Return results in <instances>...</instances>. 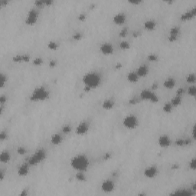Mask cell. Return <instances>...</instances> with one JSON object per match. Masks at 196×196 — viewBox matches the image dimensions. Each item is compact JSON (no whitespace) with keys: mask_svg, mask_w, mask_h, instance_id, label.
Masks as SVG:
<instances>
[{"mask_svg":"<svg viewBox=\"0 0 196 196\" xmlns=\"http://www.w3.org/2000/svg\"><path fill=\"white\" fill-rule=\"evenodd\" d=\"M176 84V79L172 77H169V78H167L163 82V87L166 89H172V88L175 87V86Z\"/></svg>","mask_w":196,"mask_h":196,"instance_id":"obj_20","label":"cell"},{"mask_svg":"<svg viewBox=\"0 0 196 196\" xmlns=\"http://www.w3.org/2000/svg\"><path fill=\"white\" fill-rule=\"evenodd\" d=\"M78 18H79V20H81V21L84 20V19L86 18V15L84 14V13H81V15H79Z\"/></svg>","mask_w":196,"mask_h":196,"instance_id":"obj_45","label":"cell"},{"mask_svg":"<svg viewBox=\"0 0 196 196\" xmlns=\"http://www.w3.org/2000/svg\"><path fill=\"white\" fill-rule=\"evenodd\" d=\"M75 179L78 182H85L86 176L84 175V172H77L75 174Z\"/></svg>","mask_w":196,"mask_h":196,"instance_id":"obj_28","label":"cell"},{"mask_svg":"<svg viewBox=\"0 0 196 196\" xmlns=\"http://www.w3.org/2000/svg\"><path fill=\"white\" fill-rule=\"evenodd\" d=\"M195 126L192 127V137H193V139H195Z\"/></svg>","mask_w":196,"mask_h":196,"instance_id":"obj_49","label":"cell"},{"mask_svg":"<svg viewBox=\"0 0 196 196\" xmlns=\"http://www.w3.org/2000/svg\"><path fill=\"white\" fill-rule=\"evenodd\" d=\"M71 130H72V127L69 124H66V125L61 127V131L64 134H69L71 132Z\"/></svg>","mask_w":196,"mask_h":196,"instance_id":"obj_33","label":"cell"},{"mask_svg":"<svg viewBox=\"0 0 196 196\" xmlns=\"http://www.w3.org/2000/svg\"><path fill=\"white\" fill-rule=\"evenodd\" d=\"M53 3V1L51 0H45V5H51Z\"/></svg>","mask_w":196,"mask_h":196,"instance_id":"obj_47","label":"cell"},{"mask_svg":"<svg viewBox=\"0 0 196 196\" xmlns=\"http://www.w3.org/2000/svg\"><path fill=\"white\" fill-rule=\"evenodd\" d=\"M15 62H28L30 61V57L28 55H18L12 58Z\"/></svg>","mask_w":196,"mask_h":196,"instance_id":"obj_24","label":"cell"},{"mask_svg":"<svg viewBox=\"0 0 196 196\" xmlns=\"http://www.w3.org/2000/svg\"><path fill=\"white\" fill-rule=\"evenodd\" d=\"M50 92L45 87L38 86L32 91L29 97V100L32 102H41L48 99Z\"/></svg>","mask_w":196,"mask_h":196,"instance_id":"obj_3","label":"cell"},{"mask_svg":"<svg viewBox=\"0 0 196 196\" xmlns=\"http://www.w3.org/2000/svg\"><path fill=\"white\" fill-rule=\"evenodd\" d=\"M196 81V77L195 74L194 73H191L189 74V75L186 77V82L188 84H189L190 85L191 84H195Z\"/></svg>","mask_w":196,"mask_h":196,"instance_id":"obj_29","label":"cell"},{"mask_svg":"<svg viewBox=\"0 0 196 196\" xmlns=\"http://www.w3.org/2000/svg\"><path fill=\"white\" fill-rule=\"evenodd\" d=\"M114 106H115V102L113 99H110V98L106 99L102 103V107L106 110H110L114 107Z\"/></svg>","mask_w":196,"mask_h":196,"instance_id":"obj_21","label":"cell"},{"mask_svg":"<svg viewBox=\"0 0 196 196\" xmlns=\"http://www.w3.org/2000/svg\"><path fill=\"white\" fill-rule=\"evenodd\" d=\"M136 72L139 78H145L146 76L148 75L149 72V68L146 64H141L137 68Z\"/></svg>","mask_w":196,"mask_h":196,"instance_id":"obj_17","label":"cell"},{"mask_svg":"<svg viewBox=\"0 0 196 196\" xmlns=\"http://www.w3.org/2000/svg\"><path fill=\"white\" fill-rule=\"evenodd\" d=\"M139 97L142 100L149 101L153 103H158L159 101V98L156 92L150 89H143V91H141Z\"/></svg>","mask_w":196,"mask_h":196,"instance_id":"obj_6","label":"cell"},{"mask_svg":"<svg viewBox=\"0 0 196 196\" xmlns=\"http://www.w3.org/2000/svg\"><path fill=\"white\" fill-rule=\"evenodd\" d=\"M101 76L96 71H90L86 73L82 78V82L84 84V91H89L98 87L101 84Z\"/></svg>","mask_w":196,"mask_h":196,"instance_id":"obj_1","label":"cell"},{"mask_svg":"<svg viewBox=\"0 0 196 196\" xmlns=\"http://www.w3.org/2000/svg\"><path fill=\"white\" fill-rule=\"evenodd\" d=\"M11 160V154L8 150H3L0 154V161L2 163H8Z\"/></svg>","mask_w":196,"mask_h":196,"instance_id":"obj_23","label":"cell"},{"mask_svg":"<svg viewBox=\"0 0 196 196\" xmlns=\"http://www.w3.org/2000/svg\"><path fill=\"white\" fill-rule=\"evenodd\" d=\"M184 93H185V90H184L183 88L180 87V88H179L178 90H177V91H176V95H178V96H180V97H182Z\"/></svg>","mask_w":196,"mask_h":196,"instance_id":"obj_43","label":"cell"},{"mask_svg":"<svg viewBox=\"0 0 196 196\" xmlns=\"http://www.w3.org/2000/svg\"><path fill=\"white\" fill-rule=\"evenodd\" d=\"M50 140L52 145H54V146H58V145H60L62 143L63 137H62L61 133H54L51 136Z\"/></svg>","mask_w":196,"mask_h":196,"instance_id":"obj_18","label":"cell"},{"mask_svg":"<svg viewBox=\"0 0 196 196\" xmlns=\"http://www.w3.org/2000/svg\"><path fill=\"white\" fill-rule=\"evenodd\" d=\"M126 79L130 83H136L139 79V77L138 76L137 73L136 72V70H131L127 74L126 76Z\"/></svg>","mask_w":196,"mask_h":196,"instance_id":"obj_22","label":"cell"},{"mask_svg":"<svg viewBox=\"0 0 196 196\" xmlns=\"http://www.w3.org/2000/svg\"><path fill=\"white\" fill-rule=\"evenodd\" d=\"M43 63V60L41 58H35L32 60V64L35 66H40Z\"/></svg>","mask_w":196,"mask_h":196,"instance_id":"obj_37","label":"cell"},{"mask_svg":"<svg viewBox=\"0 0 196 196\" xmlns=\"http://www.w3.org/2000/svg\"><path fill=\"white\" fill-rule=\"evenodd\" d=\"M26 152H27L26 149L22 147V146H19V147H18V149H17L18 154H19V155H24V154L26 153Z\"/></svg>","mask_w":196,"mask_h":196,"instance_id":"obj_39","label":"cell"},{"mask_svg":"<svg viewBox=\"0 0 196 196\" xmlns=\"http://www.w3.org/2000/svg\"><path fill=\"white\" fill-rule=\"evenodd\" d=\"M196 15V9L195 7H193L190 10L186 11L185 12H184L182 14L181 17H180V19L182 21H189L191 18H193Z\"/></svg>","mask_w":196,"mask_h":196,"instance_id":"obj_16","label":"cell"},{"mask_svg":"<svg viewBox=\"0 0 196 196\" xmlns=\"http://www.w3.org/2000/svg\"><path fill=\"white\" fill-rule=\"evenodd\" d=\"M180 35V28L178 26H173L170 28L168 32V40L169 42H175L178 40L179 36Z\"/></svg>","mask_w":196,"mask_h":196,"instance_id":"obj_13","label":"cell"},{"mask_svg":"<svg viewBox=\"0 0 196 196\" xmlns=\"http://www.w3.org/2000/svg\"><path fill=\"white\" fill-rule=\"evenodd\" d=\"M156 25H157L156 22L153 19H148L143 23L144 28L149 32H153V31L155 30L156 28Z\"/></svg>","mask_w":196,"mask_h":196,"instance_id":"obj_19","label":"cell"},{"mask_svg":"<svg viewBox=\"0 0 196 196\" xmlns=\"http://www.w3.org/2000/svg\"><path fill=\"white\" fill-rule=\"evenodd\" d=\"M126 21V15L124 12H118L114 15L113 17V22L115 25H123L125 24Z\"/></svg>","mask_w":196,"mask_h":196,"instance_id":"obj_14","label":"cell"},{"mask_svg":"<svg viewBox=\"0 0 196 196\" xmlns=\"http://www.w3.org/2000/svg\"><path fill=\"white\" fill-rule=\"evenodd\" d=\"M49 65H50L51 68H54V67H55L56 65V61L55 60H52L50 62H49Z\"/></svg>","mask_w":196,"mask_h":196,"instance_id":"obj_46","label":"cell"},{"mask_svg":"<svg viewBox=\"0 0 196 196\" xmlns=\"http://www.w3.org/2000/svg\"><path fill=\"white\" fill-rule=\"evenodd\" d=\"M6 100H7L6 96L1 95V97H0V103H1V105L2 106L4 105V104L5 103V102H6Z\"/></svg>","mask_w":196,"mask_h":196,"instance_id":"obj_42","label":"cell"},{"mask_svg":"<svg viewBox=\"0 0 196 196\" xmlns=\"http://www.w3.org/2000/svg\"><path fill=\"white\" fill-rule=\"evenodd\" d=\"M38 15H39V13L36 9H35V8L31 9L30 10L28 11V14L25 18V24L27 25H29V26L35 25L38 21Z\"/></svg>","mask_w":196,"mask_h":196,"instance_id":"obj_7","label":"cell"},{"mask_svg":"<svg viewBox=\"0 0 196 196\" xmlns=\"http://www.w3.org/2000/svg\"><path fill=\"white\" fill-rule=\"evenodd\" d=\"M0 80H1V87H4L5 84L7 82V77L4 74L2 73L1 74V76H0Z\"/></svg>","mask_w":196,"mask_h":196,"instance_id":"obj_34","label":"cell"},{"mask_svg":"<svg viewBox=\"0 0 196 196\" xmlns=\"http://www.w3.org/2000/svg\"><path fill=\"white\" fill-rule=\"evenodd\" d=\"M116 187V184L113 180L110 179H107L102 182L101 185V190L105 193H110L114 191Z\"/></svg>","mask_w":196,"mask_h":196,"instance_id":"obj_9","label":"cell"},{"mask_svg":"<svg viewBox=\"0 0 196 196\" xmlns=\"http://www.w3.org/2000/svg\"><path fill=\"white\" fill-rule=\"evenodd\" d=\"M70 165L75 171L85 172L90 166V160L84 154H78L71 158Z\"/></svg>","mask_w":196,"mask_h":196,"instance_id":"obj_2","label":"cell"},{"mask_svg":"<svg viewBox=\"0 0 196 196\" xmlns=\"http://www.w3.org/2000/svg\"><path fill=\"white\" fill-rule=\"evenodd\" d=\"M152 88H153V91H154L155 89H156V88H157V84H153V85H152Z\"/></svg>","mask_w":196,"mask_h":196,"instance_id":"obj_50","label":"cell"},{"mask_svg":"<svg viewBox=\"0 0 196 196\" xmlns=\"http://www.w3.org/2000/svg\"><path fill=\"white\" fill-rule=\"evenodd\" d=\"M48 47L50 50H57L58 48V43L56 41H51L49 42L48 43Z\"/></svg>","mask_w":196,"mask_h":196,"instance_id":"obj_32","label":"cell"},{"mask_svg":"<svg viewBox=\"0 0 196 196\" xmlns=\"http://www.w3.org/2000/svg\"><path fill=\"white\" fill-rule=\"evenodd\" d=\"M35 4L37 7H41V6L45 5V1H40V0L39 1H35Z\"/></svg>","mask_w":196,"mask_h":196,"instance_id":"obj_44","label":"cell"},{"mask_svg":"<svg viewBox=\"0 0 196 196\" xmlns=\"http://www.w3.org/2000/svg\"><path fill=\"white\" fill-rule=\"evenodd\" d=\"M89 129V123L87 121H82L78 123V125L75 128V133L78 136H84L88 133Z\"/></svg>","mask_w":196,"mask_h":196,"instance_id":"obj_11","label":"cell"},{"mask_svg":"<svg viewBox=\"0 0 196 196\" xmlns=\"http://www.w3.org/2000/svg\"><path fill=\"white\" fill-rule=\"evenodd\" d=\"M187 93L189 94L190 97H195L196 94V87L195 84H191L189 87L188 90H187Z\"/></svg>","mask_w":196,"mask_h":196,"instance_id":"obj_30","label":"cell"},{"mask_svg":"<svg viewBox=\"0 0 196 196\" xmlns=\"http://www.w3.org/2000/svg\"><path fill=\"white\" fill-rule=\"evenodd\" d=\"M159 174L158 167L155 165H151L147 166L143 171V176L146 179H155Z\"/></svg>","mask_w":196,"mask_h":196,"instance_id":"obj_8","label":"cell"},{"mask_svg":"<svg viewBox=\"0 0 196 196\" xmlns=\"http://www.w3.org/2000/svg\"><path fill=\"white\" fill-rule=\"evenodd\" d=\"M47 157V153L44 149H39L29 157L27 162L31 166H37L43 162Z\"/></svg>","mask_w":196,"mask_h":196,"instance_id":"obj_4","label":"cell"},{"mask_svg":"<svg viewBox=\"0 0 196 196\" xmlns=\"http://www.w3.org/2000/svg\"><path fill=\"white\" fill-rule=\"evenodd\" d=\"M175 143L176 146H183L191 143V140L189 139H178L176 140Z\"/></svg>","mask_w":196,"mask_h":196,"instance_id":"obj_25","label":"cell"},{"mask_svg":"<svg viewBox=\"0 0 196 196\" xmlns=\"http://www.w3.org/2000/svg\"><path fill=\"white\" fill-rule=\"evenodd\" d=\"M7 133L5 131H1V133H0V140L5 141V139H7Z\"/></svg>","mask_w":196,"mask_h":196,"instance_id":"obj_40","label":"cell"},{"mask_svg":"<svg viewBox=\"0 0 196 196\" xmlns=\"http://www.w3.org/2000/svg\"><path fill=\"white\" fill-rule=\"evenodd\" d=\"M147 59L149 61H156L158 60V56L155 55V54H149L147 56Z\"/></svg>","mask_w":196,"mask_h":196,"instance_id":"obj_38","label":"cell"},{"mask_svg":"<svg viewBox=\"0 0 196 196\" xmlns=\"http://www.w3.org/2000/svg\"><path fill=\"white\" fill-rule=\"evenodd\" d=\"M81 38H82V35H81L80 32L75 33V34L73 35V39H74V40L76 41L80 40V39H81Z\"/></svg>","mask_w":196,"mask_h":196,"instance_id":"obj_41","label":"cell"},{"mask_svg":"<svg viewBox=\"0 0 196 196\" xmlns=\"http://www.w3.org/2000/svg\"><path fill=\"white\" fill-rule=\"evenodd\" d=\"M31 166L28 164V162H24L18 168L17 173L20 177H26L29 173V169H30Z\"/></svg>","mask_w":196,"mask_h":196,"instance_id":"obj_15","label":"cell"},{"mask_svg":"<svg viewBox=\"0 0 196 196\" xmlns=\"http://www.w3.org/2000/svg\"><path fill=\"white\" fill-rule=\"evenodd\" d=\"M129 3L133 5H138L139 3H141V1H130Z\"/></svg>","mask_w":196,"mask_h":196,"instance_id":"obj_48","label":"cell"},{"mask_svg":"<svg viewBox=\"0 0 196 196\" xmlns=\"http://www.w3.org/2000/svg\"><path fill=\"white\" fill-rule=\"evenodd\" d=\"M157 143L161 148H168L171 146L172 139L167 134H162L161 136H159V137L158 138Z\"/></svg>","mask_w":196,"mask_h":196,"instance_id":"obj_12","label":"cell"},{"mask_svg":"<svg viewBox=\"0 0 196 196\" xmlns=\"http://www.w3.org/2000/svg\"><path fill=\"white\" fill-rule=\"evenodd\" d=\"M127 34H128V28L125 27L123 29H121V31L119 33V35H120V38H126Z\"/></svg>","mask_w":196,"mask_h":196,"instance_id":"obj_36","label":"cell"},{"mask_svg":"<svg viewBox=\"0 0 196 196\" xmlns=\"http://www.w3.org/2000/svg\"><path fill=\"white\" fill-rule=\"evenodd\" d=\"M100 52L103 55H112L114 53V48L113 45L110 42H103L100 45L99 48Z\"/></svg>","mask_w":196,"mask_h":196,"instance_id":"obj_10","label":"cell"},{"mask_svg":"<svg viewBox=\"0 0 196 196\" xmlns=\"http://www.w3.org/2000/svg\"><path fill=\"white\" fill-rule=\"evenodd\" d=\"M182 97L178 95H176L175 97H172L170 102H171L172 105L173 106V107H178L182 103Z\"/></svg>","mask_w":196,"mask_h":196,"instance_id":"obj_26","label":"cell"},{"mask_svg":"<svg viewBox=\"0 0 196 196\" xmlns=\"http://www.w3.org/2000/svg\"><path fill=\"white\" fill-rule=\"evenodd\" d=\"M189 168H190V169L191 170H192V171H195L196 168V163H195V158H192L190 160V162H189Z\"/></svg>","mask_w":196,"mask_h":196,"instance_id":"obj_35","label":"cell"},{"mask_svg":"<svg viewBox=\"0 0 196 196\" xmlns=\"http://www.w3.org/2000/svg\"><path fill=\"white\" fill-rule=\"evenodd\" d=\"M120 48L122 50H128L130 48V44L127 41H122L120 43Z\"/></svg>","mask_w":196,"mask_h":196,"instance_id":"obj_31","label":"cell"},{"mask_svg":"<svg viewBox=\"0 0 196 196\" xmlns=\"http://www.w3.org/2000/svg\"><path fill=\"white\" fill-rule=\"evenodd\" d=\"M173 108V106L172 105L171 102H170V101H168V102H166V103H165L163 104L162 110L166 113H169L172 111V109Z\"/></svg>","mask_w":196,"mask_h":196,"instance_id":"obj_27","label":"cell"},{"mask_svg":"<svg viewBox=\"0 0 196 196\" xmlns=\"http://www.w3.org/2000/svg\"><path fill=\"white\" fill-rule=\"evenodd\" d=\"M123 126L127 130H135L139 125V120L138 117L134 114H128L124 116L122 121Z\"/></svg>","mask_w":196,"mask_h":196,"instance_id":"obj_5","label":"cell"}]
</instances>
